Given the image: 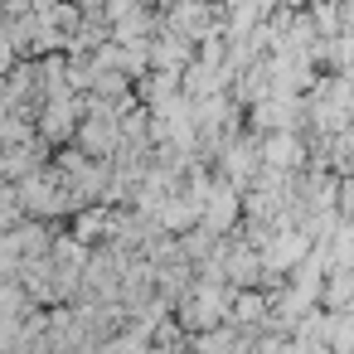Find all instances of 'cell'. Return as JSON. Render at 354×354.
Instances as JSON below:
<instances>
[{
    "instance_id": "cell-1",
    "label": "cell",
    "mask_w": 354,
    "mask_h": 354,
    "mask_svg": "<svg viewBox=\"0 0 354 354\" xmlns=\"http://www.w3.org/2000/svg\"><path fill=\"white\" fill-rule=\"evenodd\" d=\"M204 25H209V10H204V6H180V15H175V30H180L185 39H199V35H209Z\"/></svg>"
}]
</instances>
